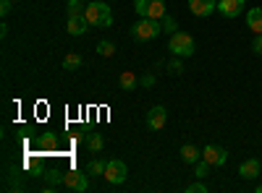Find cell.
<instances>
[{"label":"cell","instance_id":"obj_31","mask_svg":"<svg viewBox=\"0 0 262 193\" xmlns=\"http://www.w3.org/2000/svg\"><path fill=\"white\" fill-rule=\"evenodd\" d=\"M254 190H257V193H262V183H259V185H257V188H254Z\"/></svg>","mask_w":262,"mask_h":193},{"label":"cell","instance_id":"obj_15","mask_svg":"<svg viewBox=\"0 0 262 193\" xmlns=\"http://www.w3.org/2000/svg\"><path fill=\"white\" fill-rule=\"evenodd\" d=\"M147 16L149 18H165L168 13H165V0H149V11H147Z\"/></svg>","mask_w":262,"mask_h":193},{"label":"cell","instance_id":"obj_6","mask_svg":"<svg viewBox=\"0 0 262 193\" xmlns=\"http://www.w3.org/2000/svg\"><path fill=\"white\" fill-rule=\"evenodd\" d=\"M247 8V0H217V13L223 18H236Z\"/></svg>","mask_w":262,"mask_h":193},{"label":"cell","instance_id":"obj_3","mask_svg":"<svg viewBox=\"0 0 262 193\" xmlns=\"http://www.w3.org/2000/svg\"><path fill=\"white\" fill-rule=\"evenodd\" d=\"M168 50L176 55V58H191L196 47H194L191 34H186V32H176V34H170V39H168Z\"/></svg>","mask_w":262,"mask_h":193},{"label":"cell","instance_id":"obj_19","mask_svg":"<svg viewBox=\"0 0 262 193\" xmlns=\"http://www.w3.org/2000/svg\"><path fill=\"white\" fill-rule=\"evenodd\" d=\"M210 167H212L210 162H205V159H200V162H196V164H194V178H196V180H205V178L210 175Z\"/></svg>","mask_w":262,"mask_h":193},{"label":"cell","instance_id":"obj_1","mask_svg":"<svg viewBox=\"0 0 262 193\" xmlns=\"http://www.w3.org/2000/svg\"><path fill=\"white\" fill-rule=\"evenodd\" d=\"M160 34H163V21L160 18L144 16V18H139L137 24L131 26V37H134L137 42H149V39H155Z\"/></svg>","mask_w":262,"mask_h":193},{"label":"cell","instance_id":"obj_28","mask_svg":"<svg viewBox=\"0 0 262 193\" xmlns=\"http://www.w3.org/2000/svg\"><path fill=\"white\" fill-rule=\"evenodd\" d=\"M139 87H144V89H152V87H155V76H152V73L142 76V78H139Z\"/></svg>","mask_w":262,"mask_h":193},{"label":"cell","instance_id":"obj_21","mask_svg":"<svg viewBox=\"0 0 262 193\" xmlns=\"http://www.w3.org/2000/svg\"><path fill=\"white\" fill-rule=\"evenodd\" d=\"M105 164L102 159H90V164H86V173L90 175H105Z\"/></svg>","mask_w":262,"mask_h":193},{"label":"cell","instance_id":"obj_7","mask_svg":"<svg viewBox=\"0 0 262 193\" xmlns=\"http://www.w3.org/2000/svg\"><path fill=\"white\" fill-rule=\"evenodd\" d=\"M202 159H205V162H210L212 167H221V164H226L228 152H226L223 146H217V144H207V146L202 149Z\"/></svg>","mask_w":262,"mask_h":193},{"label":"cell","instance_id":"obj_12","mask_svg":"<svg viewBox=\"0 0 262 193\" xmlns=\"http://www.w3.org/2000/svg\"><path fill=\"white\" fill-rule=\"evenodd\" d=\"M181 159H184V164H196L202 159V152L194 144H184L181 146Z\"/></svg>","mask_w":262,"mask_h":193},{"label":"cell","instance_id":"obj_30","mask_svg":"<svg viewBox=\"0 0 262 193\" xmlns=\"http://www.w3.org/2000/svg\"><path fill=\"white\" fill-rule=\"evenodd\" d=\"M11 6H13V0H0V16H8L11 13Z\"/></svg>","mask_w":262,"mask_h":193},{"label":"cell","instance_id":"obj_14","mask_svg":"<svg viewBox=\"0 0 262 193\" xmlns=\"http://www.w3.org/2000/svg\"><path fill=\"white\" fill-rule=\"evenodd\" d=\"M118 84H121V89H123V92H134V89L139 87V78L134 76V71H123L121 78H118Z\"/></svg>","mask_w":262,"mask_h":193},{"label":"cell","instance_id":"obj_18","mask_svg":"<svg viewBox=\"0 0 262 193\" xmlns=\"http://www.w3.org/2000/svg\"><path fill=\"white\" fill-rule=\"evenodd\" d=\"M97 55H102V58H113V55H116V45H113L111 39L97 42Z\"/></svg>","mask_w":262,"mask_h":193},{"label":"cell","instance_id":"obj_23","mask_svg":"<svg viewBox=\"0 0 262 193\" xmlns=\"http://www.w3.org/2000/svg\"><path fill=\"white\" fill-rule=\"evenodd\" d=\"M66 8H69V18L71 16H84V3H81V0H69V6H66Z\"/></svg>","mask_w":262,"mask_h":193},{"label":"cell","instance_id":"obj_25","mask_svg":"<svg viewBox=\"0 0 262 193\" xmlns=\"http://www.w3.org/2000/svg\"><path fill=\"white\" fill-rule=\"evenodd\" d=\"M134 11H137L139 18H144L147 11H149V0H137V3H134Z\"/></svg>","mask_w":262,"mask_h":193},{"label":"cell","instance_id":"obj_29","mask_svg":"<svg viewBox=\"0 0 262 193\" xmlns=\"http://www.w3.org/2000/svg\"><path fill=\"white\" fill-rule=\"evenodd\" d=\"M252 52L262 55V34H254V39H252Z\"/></svg>","mask_w":262,"mask_h":193},{"label":"cell","instance_id":"obj_16","mask_svg":"<svg viewBox=\"0 0 262 193\" xmlns=\"http://www.w3.org/2000/svg\"><path fill=\"white\" fill-rule=\"evenodd\" d=\"M81 55L79 52H69L63 58V71H76V68H81Z\"/></svg>","mask_w":262,"mask_h":193},{"label":"cell","instance_id":"obj_33","mask_svg":"<svg viewBox=\"0 0 262 193\" xmlns=\"http://www.w3.org/2000/svg\"><path fill=\"white\" fill-rule=\"evenodd\" d=\"M259 164H262V159H259Z\"/></svg>","mask_w":262,"mask_h":193},{"label":"cell","instance_id":"obj_32","mask_svg":"<svg viewBox=\"0 0 262 193\" xmlns=\"http://www.w3.org/2000/svg\"><path fill=\"white\" fill-rule=\"evenodd\" d=\"M13 3H18V0H13Z\"/></svg>","mask_w":262,"mask_h":193},{"label":"cell","instance_id":"obj_13","mask_svg":"<svg viewBox=\"0 0 262 193\" xmlns=\"http://www.w3.org/2000/svg\"><path fill=\"white\" fill-rule=\"evenodd\" d=\"M247 24L254 34H262V8H249L247 11Z\"/></svg>","mask_w":262,"mask_h":193},{"label":"cell","instance_id":"obj_24","mask_svg":"<svg viewBox=\"0 0 262 193\" xmlns=\"http://www.w3.org/2000/svg\"><path fill=\"white\" fill-rule=\"evenodd\" d=\"M163 32H165V34H176V32H179V24H176V18L165 16V18H163Z\"/></svg>","mask_w":262,"mask_h":193},{"label":"cell","instance_id":"obj_20","mask_svg":"<svg viewBox=\"0 0 262 193\" xmlns=\"http://www.w3.org/2000/svg\"><path fill=\"white\" fill-rule=\"evenodd\" d=\"M45 180H48V188H45V190H53L55 185H63V173H58V170H50V173L45 175Z\"/></svg>","mask_w":262,"mask_h":193},{"label":"cell","instance_id":"obj_22","mask_svg":"<svg viewBox=\"0 0 262 193\" xmlns=\"http://www.w3.org/2000/svg\"><path fill=\"white\" fill-rule=\"evenodd\" d=\"M165 68H168V73H170V76H181V73H184V63H181V58L173 55V60L168 63Z\"/></svg>","mask_w":262,"mask_h":193},{"label":"cell","instance_id":"obj_4","mask_svg":"<svg viewBox=\"0 0 262 193\" xmlns=\"http://www.w3.org/2000/svg\"><path fill=\"white\" fill-rule=\"evenodd\" d=\"M107 183H113V185H121V183H126V178H128V167H126V162H121V159H107V164H105V175H102Z\"/></svg>","mask_w":262,"mask_h":193},{"label":"cell","instance_id":"obj_26","mask_svg":"<svg viewBox=\"0 0 262 193\" xmlns=\"http://www.w3.org/2000/svg\"><path fill=\"white\" fill-rule=\"evenodd\" d=\"M186 193H207V185H205L202 180H196V183L186 185Z\"/></svg>","mask_w":262,"mask_h":193},{"label":"cell","instance_id":"obj_27","mask_svg":"<svg viewBox=\"0 0 262 193\" xmlns=\"http://www.w3.org/2000/svg\"><path fill=\"white\" fill-rule=\"evenodd\" d=\"M55 144H58V139L53 133H45V136H42V141H39V146H45V149H53Z\"/></svg>","mask_w":262,"mask_h":193},{"label":"cell","instance_id":"obj_17","mask_svg":"<svg viewBox=\"0 0 262 193\" xmlns=\"http://www.w3.org/2000/svg\"><path fill=\"white\" fill-rule=\"evenodd\" d=\"M86 146H90L92 154H100L102 146H105V139H102L100 133H90V136H86Z\"/></svg>","mask_w":262,"mask_h":193},{"label":"cell","instance_id":"obj_2","mask_svg":"<svg viewBox=\"0 0 262 193\" xmlns=\"http://www.w3.org/2000/svg\"><path fill=\"white\" fill-rule=\"evenodd\" d=\"M84 16H86V21H90V26L107 29L113 24V13H111V6L107 3H90L84 8Z\"/></svg>","mask_w":262,"mask_h":193},{"label":"cell","instance_id":"obj_8","mask_svg":"<svg viewBox=\"0 0 262 193\" xmlns=\"http://www.w3.org/2000/svg\"><path fill=\"white\" fill-rule=\"evenodd\" d=\"M165 123H168L165 107H163V104H155V107L147 113V125L152 128V131H160V128H165Z\"/></svg>","mask_w":262,"mask_h":193},{"label":"cell","instance_id":"obj_11","mask_svg":"<svg viewBox=\"0 0 262 193\" xmlns=\"http://www.w3.org/2000/svg\"><path fill=\"white\" fill-rule=\"evenodd\" d=\"M66 29H69L71 37H81L90 32V21H86V16H71L69 24H66Z\"/></svg>","mask_w":262,"mask_h":193},{"label":"cell","instance_id":"obj_10","mask_svg":"<svg viewBox=\"0 0 262 193\" xmlns=\"http://www.w3.org/2000/svg\"><path fill=\"white\" fill-rule=\"evenodd\" d=\"M259 173H262L259 159H244L242 164H238V175H242L244 180H257Z\"/></svg>","mask_w":262,"mask_h":193},{"label":"cell","instance_id":"obj_9","mask_svg":"<svg viewBox=\"0 0 262 193\" xmlns=\"http://www.w3.org/2000/svg\"><path fill=\"white\" fill-rule=\"evenodd\" d=\"M189 11L200 18H207L210 13L217 11V0H189Z\"/></svg>","mask_w":262,"mask_h":193},{"label":"cell","instance_id":"obj_5","mask_svg":"<svg viewBox=\"0 0 262 193\" xmlns=\"http://www.w3.org/2000/svg\"><path fill=\"white\" fill-rule=\"evenodd\" d=\"M63 188L84 193L86 188H90V180H86V175L79 173V170H69V173H63Z\"/></svg>","mask_w":262,"mask_h":193}]
</instances>
